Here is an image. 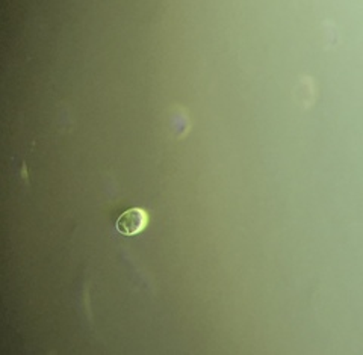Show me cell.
Wrapping results in <instances>:
<instances>
[{"label":"cell","mask_w":363,"mask_h":355,"mask_svg":"<svg viewBox=\"0 0 363 355\" xmlns=\"http://www.w3.org/2000/svg\"><path fill=\"white\" fill-rule=\"evenodd\" d=\"M149 224V213L143 208H132L124 212L117 221V230L126 236L141 233Z\"/></svg>","instance_id":"1"}]
</instances>
